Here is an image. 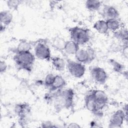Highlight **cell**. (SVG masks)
Here are the masks:
<instances>
[{
  "instance_id": "cell-12",
  "label": "cell",
  "mask_w": 128,
  "mask_h": 128,
  "mask_svg": "<svg viewBox=\"0 0 128 128\" xmlns=\"http://www.w3.org/2000/svg\"><path fill=\"white\" fill-rule=\"evenodd\" d=\"M14 111L20 118H26V116L30 112V108L28 104L20 103L16 106Z\"/></svg>"
},
{
  "instance_id": "cell-23",
  "label": "cell",
  "mask_w": 128,
  "mask_h": 128,
  "mask_svg": "<svg viewBox=\"0 0 128 128\" xmlns=\"http://www.w3.org/2000/svg\"><path fill=\"white\" fill-rule=\"evenodd\" d=\"M6 4L10 10H16L20 4V1L17 0H10L6 2Z\"/></svg>"
},
{
  "instance_id": "cell-19",
  "label": "cell",
  "mask_w": 128,
  "mask_h": 128,
  "mask_svg": "<svg viewBox=\"0 0 128 128\" xmlns=\"http://www.w3.org/2000/svg\"><path fill=\"white\" fill-rule=\"evenodd\" d=\"M106 22L108 30L114 32L120 29V23L118 19H107Z\"/></svg>"
},
{
  "instance_id": "cell-21",
  "label": "cell",
  "mask_w": 128,
  "mask_h": 128,
  "mask_svg": "<svg viewBox=\"0 0 128 128\" xmlns=\"http://www.w3.org/2000/svg\"><path fill=\"white\" fill-rule=\"evenodd\" d=\"M30 48H31V45L28 42L25 40L22 41L18 44L16 48V52L30 51Z\"/></svg>"
},
{
  "instance_id": "cell-11",
  "label": "cell",
  "mask_w": 128,
  "mask_h": 128,
  "mask_svg": "<svg viewBox=\"0 0 128 128\" xmlns=\"http://www.w3.org/2000/svg\"><path fill=\"white\" fill-rule=\"evenodd\" d=\"M103 12L107 19H118L120 16L118 11L112 6H104Z\"/></svg>"
},
{
  "instance_id": "cell-26",
  "label": "cell",
  "mask_w": 128,
  "mask_h": 128,
  "mask_svg": "<svg viewBox=\"0 0 128 128\" xmlns=\"http://www.w3.org/2000/svg\"><path fill=\"white\" fill-rule=\"evenodd\" d=\"M7 68V64L4 60H1L0 62V73L4 72Z\"/></svg>"
},
{
  "instance_id": "cell-15",
  "label": "cell",
  "mask_w": 128,
  "mask_h": 128,
  "mask_svg": "<svg viewBox=\"0 0 128 128\" xmlns=\"http://www.w3.org/2000/svg\"><path fill=\"white\" fill-rule=\"evenodd\" d=\"M0 24L6 26L9 25L12 22L13 16L10 10H4L2 11L0 13Z\"/></svg>"
},
{
  "instance_id": "cell-5",
  "label": "cell",
  "mask_w": 128,
  "mask_h": 128,
  "mask_svg": "<svg viewBox=\"0 0 128 128\" xmlns=\"http://www.w3.org/2000/svg\"><path fill=\"white\" fill-rule=\"evenodd\" d=\"M77 62L82 64L90 62L96 57L94 50L90 47L86 49H79L74 54Z\"/></svg>"
},
{
  "instance_id": "cell-16",
  "label": "cell",
  "mask_w": 128,
  "mask_h": 128,
  "mask_svg": "<svg viewBox=\"0 0 128 128\" xmlns=\"http://www.w3.org/2000/svg\"><path fill=\"white\" fill-rule=\"evenodd\" d=\"M52 63L55 69L58 71H62L66 66V63L64 60L58 56H54L51 58Z\"/></svg>"
},
{
  "instance_id": "cell-4",
  "label": "cell",
  "mask_w": 128,
  "mask_h": 128,
  "mask_svg": "<svg viewBox=\"0 0 128 128\" xmlns=\"http://www.w3.org/2000/svg\"><path fill=\"white\" fill-rule=\"evenodd\" d=\"M66 66L70 74L76 78H82L86 72V68L84 64L77 61L68 60L66 64Z\"/></svg>"
},
{
  "instance_id": "cell-6",
  "label": "cell",
  "mask_w": 128,
  "mask_h": 128,
  "mask_svg": "<svg viewBox=\"0 0 128 128\" xmlns=\"http://www.w3.org/2000/svg\"><path fill=\"white\" fill-rule=\"evenodd\" d=\"M124 120H127V112L122 110H118L111 116L108 126L110 128H120Z\"/></svg>"
},
{
  "instance_id": "cell-8",
  "label": "cell",
  "mask_w": 128,
  "mask_h": 128,
  "mask_svg": "<svg viewBox=\"0 0 128 128\" xmlns=\"http://www.w3.org/2000/svg\"><path fill=\"white\" fill-rule=\"evenodd\" d=\"M34 56L42 60H49L51 58L50 50L46 44L40 42L35 46Z\"/></svg>"
},
{
  "instance_id": "cell-28",
  "label": "cell",
  "mask_w": 128,
  "mask_h": 128,
  "mask_svg": "<svg viewBox=\"0 0 128 128\" xmlns=\"http://www.w3.org/2000/svg\"><path fill=\"white\" fill-rule=\"evenodd\" d=\"M68 127L70 128H80V126H79L78 124L76 123H71L70 125L68 126Z\"/></svg>"
},
{
  "instance_id": "cell-10",
  "label": "cell",
  "mask_w": 128,
  "mask_h": 128,
  "mask_svg": "<svg viewBox=\"0 0 128 128\" xmlns=\"http://www.w3.org/2000/svg\"><path fill=\"white\" fill-rule=\"evenodd\" d=\"M90 92L94 100L102 107L104 108L108 103V96L103 90H96Z\"/></svg>"
},
{
  "instance_id": "cell-1",
  "label": "cell",
  "mask_w": 128,
  "mask_h": 128,
  "mask_svg": "<svg viewBox=\"0 0 128 128\" xmlns=\"http://www.w3.org/2000/svg\"><path fill=\"white\" fill-rule=\"evenodd\" d=\"M52 92V100L55 108H68L72 106L74 93L71 88L60 90Z\"/></svg>"
},
{
  "instance_id": "cell-3",
  "label": "cell",
  "mask_w": 128,
  "mask_h": 128,
  "mask_svg": "<svg viewBox=\"0 0 128 128\" xmlns=\"http://www.w3.org/2000/svg\"><path fill=\"white\" fill-rule=\"evenodd\" d=\"M70 34L72 40L77 44L84 45L87 44L90 40L89 30L80 26H74L70 29Z\"/></svg>"
},
{
  "instance_id": "cell-24",
  "label": "cell",
  "mask_w": 128,
  "mask_h": 128,
  "mask_svg": "<svg viewBox=\"0 0 128 128\" xmlns=\"http://www.w3.org/2000/svg\"><path fill=\"white\" fill-rule=\"evenodd\" d=\"M110 63L112 66L113 70L116 72H120L122 71V70L124 68V66L121 64H120V62H118L114 60H110Z\"/></svg>"
},
{
  "instance_id": "cell-9",
  "label": "cell",
  "mask_w": 128,
  "mask_h": 128,
  "mask_svg": "<svg viewBox=\"0 0 128 128\" xmlns=\"http://www.w3.org/2000/svg\"><path fill=\"white\" fill-rule=\"evenodd\" d=\"M84 100L86 107L90 112L95 114H98L102 112L101 110L103 108L96 102L92 96L91 92L86 96Z\"/></svg>"
},
{
  "instance_id": "cell-25",
  "label": "cell",
  "mask_w": 128,
  "mask_h": 128,
  "mask_svg": "<svg viewBox=\"0 0 128 128\" xmlns=\"http://www.w3.org/2000/svg\"><path fill=\"white\" fill-rule=\"evenodd\" d=\"M65 42H66L64 41L63 40H62L60 38H58V39L56 38V40H54V44L57 48L64 50Z\"/></svg>"
},
{
  "instance_id": "cell-14",
  "label": "cell",
  "mask_w": 128,
  "mask_h": 128,
  "mask_svg": "<svg viewBox=\"0 0 128 128\" xmlns=\"http://www.w3.org/2000/svg\"><path fill=\"white\" fill-rule=\"evenodd\" d=\"M79 49L80 46L72 40L66 42L64 48V51L69 54H75Z\"/></svg>"
},
{
  "instance_id": "cell-22",
  "label": "cell",
  "mask_w": 128,
  "mask_h": 128,
  "mask_svg": "<svg viewBox=\"0 0 128 128\" xmlns=\"http://www.w3.org/2000/svg\"><path fill=\"white\" fill-rule=\"evenodd\" d=\"M54 78H55V76H54L53 74H48L44 78V85L46 87L50 88L52 85L54 81Z\"/></svg>"
},
{
  "instance_id": "cell-2",
  "label": "cell",
  "mask_w": 128,
  "mask_h": 128,
  "mask_svg": "<svg viewBox=\"0 0 128 128\" xmlns=\"http://www.w3.org/2000/svg\"><path fill=\"white\" fill-rule=\"evenodd\" d=\"M16 64L20 68L30 70L35 60V56L30 51L16 52L14 56Z\"/></svg>"
},
{
  "instance_id": "cell-13",
  "label": "cell",
  "mask_w": 128,
  "mask_h": 128,
  "mask_svg": "<svg viewBox=\"0 0 128 128\" xmlns=\"http://www.w3.org/2000/svg\"><path fill=\"white\" fill-rule=\"evenodd\" d=\"M66 84L65 80L60 75L55 76L54 81L49 88L50 92H55L58 90H62Z\"/></svg>"
},
{
  "instance_id": "cell-27",
  "label": "cell",
  "mask_w": 128,
  "mask_h": 128,
  "mask_svg": "<svg viewBox=\"0 0 128 128\" xmlns=\"http://www.w3.org/2000/svg\"><path fill=\"white\" fill-rule=\"evenodd\" d=\"M42 126L44 128H48V127H54V126L53 125L52 123L50 121H45L42 124Z\"/></svg>"
},
{
  "instance_id": "cell-20",
  "label": "cell",
  "mask_w": 128,
  "mask_h": 128,
  "mask_svg": "<svg viewBox=\"0 0 128 128\" xmlns=\"http://www.w3.org/2000/svg\"><path fill=\"white\" fill-rule=\"evenodd\" d=\"M114 32V36L118 39L123 41L124 43L128 44V30L126 28H122Z\"/></svg>"
},
{
  "instance_id": "cell-17",
  "label": "cell",
  "mask_w": 128,
  "mask_h": 128,
  "mask_svg": "<svg viewBox=\"0 0 128 128\" xmlns=\"http://www.w3.org/2000/svg\"><path fill=\"white\" fill-rule=\"evenodd\" d=\"M93 26L94 29L102 34H106L108 30L106 20H98L94 24Z\"/></svg>"
},
{
  "instance_id": "cell-18",
  "label": "cell",
  "mask_w": 128,
  "mask_h": 128,
  "mask_svg": "<svg viewBox=\"0 0 128 128\" xmlns=\"http://www.w3.org/2000/svg\"><path fill=\"white\" fill-rule=\"evenodd\" d=\"M100 1L96 0H86L85 3L86 8L90 11H96L98 10L101 6Z\"/></svg>"
},
{
  "instance_id": "cell-7",
  "label": "cell",
  "mask_w": 128,
  "mask_h": 128,
  "mask_svg": "<svg viewBox=\"0 0 128 128\" xmlns=\"http://www.w3.org/2000/svg\"><path fill=\"white\" fill-rule=\"evenodd\" d=\"M90 73L92 78L100 84H104L108 78L106 72L100 66H92L90 68Z\"/></svg>"
}]
</instances>
